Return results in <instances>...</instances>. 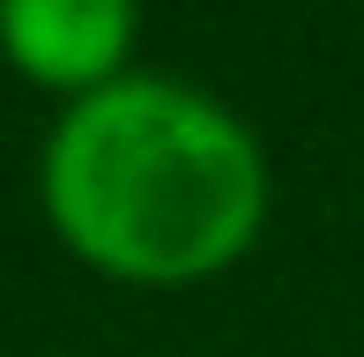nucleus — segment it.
Wrapping results in <instances>:
<instances>
[{
	"label": "nucleus",
	"instance_id": "f257e3e1",
	"mask_svg": "<svg viewBox=\"0 0 364 357\" xmlns=\"http://www.w3.org/2000/svg\"><path fill=\"white\" fill-rule=\"evenodd\" d=\"M45 208L90 268L127 283H193L253 246L268 171L216 97L119 75L53 127Z\"/></svg>",
	"mask_w": 364,
	"mask_h": 357
},
{
	"label": "nucleus",
	"instance_id": "f03ea898",
	"mask_svg": "<svg viewBox=\"0 0 364 357\" xmlns=\"http://www.w3.org/2000/svg\"><path fill=\"white\" fill-rule=\"evenodd\" d=\"M0 45L45 90H105L134 45V0H0Z\"/></svg>",
	"mask_w": 364,
	"mask_h": 357
}]
</instances>
